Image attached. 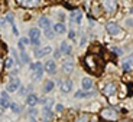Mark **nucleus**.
<instances>
[{
	"label": "nucleus",
	"mask_w": 133,
	"mask_h": 122,
	"mask_svg": "<svg viewBox=\"0 0 133 122\" xmlns=\"http://www.w3.org/2000/svg\"><path fill=\"white\" fill-rule=\"evenodd\" d=\"M71 88H72V80H70V79H65L61 83V91H62L64 93H68L71 91Z\"/></svg>",
	"instance_id": "11"
},
{
	"label": "nucleus",
	"mask_w": 133,
	"mask_h": 122,
	"mask_svg": "<svg viewBox=\"0 0 133 122\" xmlns=\"http://www.w3.org/2000/svg\"><path fill=\"white\" fill-rule=\"evenodd\" d=\"M104 93H106L107 96L114 95V93H116V85H114V83H107L106 88H104Z\"/></svg>",
	"instance_id": "13"
},
{
	"label": "nucleus",
	"mask_w": 133,
	"mask_h": 122,
	"mask_svg": "<svg viewBox=\"0 0 133 122\" xmlns=\"http://www.w3.org/2000/svg\"><path fill=\"white\" fill-rule=\"evenodd\" d=\"M84 63H85V68L90 72H100V68H97V65H98V58L94 56V55H88V56H85V59H84Z\"/></svg>",
	"instance_id": "1"
},
{
	"label": "nucleus",
	"mask_w": 133,
	"mask_h": 122,
	"mask_svg": "<svg viewBox=\"0 0 133 122\" xmlns=\"http://www.w3.org/2000/svg\"><path fill=\"white\" fill-rule=\"evenodd\" d=\"M91 93H85V92H81V91H78V92H75V98H85V96H90Z\"/></svg>",
	"instance_id": "28"
},
{
	"label": "nucleus",
	"mask_w": 133,
	"mask_h": 122,
	"mask_svg": "<svg viewBox=\"0 0 133 122\" xmlns=\"http://www.w3.org/2000/svg\"><path fill=\"white\" fill-rule=\"evenodd\" d=\"M20 56H22V62H23V63H29V56L26 55V52H25V50H22V52H20Z\"/></svg>",
	"instance_id": "26"
},
{
	"label": "nucleus",
	"mask_w": 133,
	"mask_h": 122,
	"mask_svg": "<svg viewBox=\"0 0 133 122\" xmlns=\"http://www.w3.org/2000/svg\"><path fill=\"white\" fill-rule=\"evenodd\" d=\"M39 68H42V63H41V62H35V63L30 65V70H32V72H35V70L39 69Z\"/></svg>",
	"instance_id": "25"
},
{
	"label": "nucleus",
	"mask_w": 133,
	"mask_h": 122,
	"mask_svg": "<svg viewBox=\"0 0 133 122\" xmlns=\"http://www.w3.org/2000/svg\"><path fill=\"white\" fill-rule=\"evenodd\" d=\"M111 50H113V52L116 53V55H122V53H123L120 49H117V47H111Z\"/></svg>",
	"instance_id": "32"
},
{
	"label": "nucleus",
	"mask_w": 133,
	"mask_h": 122,
	"mask_svg": "<svg viewBox=\"0 0 133 122\" xmlns=\"http://www.w3.org/2000/svg\"><path fill=\"white\" fill-rule=\"evenodd\" d=\"M2 68H3V62H2V59H0V70H2Z\"/></svg>",
	"instance_id": "38"
},
{
	"label": "nucleus",
	"mask_w": 133,
	"mask_h": 122,
	"mask_svg": "<svg viewBox=\"0 0 133 122\" xmlns=\"http://www.w3.org/2000/svg\"><path fill=\"white\" fill-rule=\"evenodd\" d=\"M54 86H55V83H54L52 80H48V82L45 83V89L43 91H45V92H51V91L54 89Z\"/></svg>",
	"instance_id": "21"
},
{
	"label": "nucleus",
	"mask_w": 133,
	"mask_h": 122,
	"mask_svg": "<svg viewBox=\"0 0 133 122\" xmlns=\"http://www.w3.org/2000/svg\"><path fill=\"white\" fill-rule=\"evenodd\" d=\"M75 37V32L74 30H70V39H74Z\"/></svg>",
	"instance_id": "34"
},
{
	"label": "nucleus",
	"mask_w": 133,
	"mask_h": 122,
	"mask_svg": "<svg viewBox=\"0 0 133 122\" xmlns=\"http://www.w3.org/2000/svg\"><path fill=\"white\" fill-rule=\"evenodd\" d=\"M19 86H20V80L17 79V78H15V79H12L9 82V85H7V92H16Z\"/></svg>",
	"instance_id": "6"
},
{
	"label": "nucleus",
	"mask_w": 133,
	"mask_h": 122,
	"mask_svg": "<svg viewBox=\"0 0 133 122\" xmlns=\"http://www.w3.org/2000/svg\"><path fill=\"white\" fill-rule=\"evenodd\" d=\"M19 43H22V45H23V46H26V45H29V39H28V37H22V39H20V42Z\"/></svg>",
	"instance_id": "30"
},
{
	"label": "nucleus",
	"mask_w": 133,
	"mask_h": 122,
	"mask_svg": "<svg viewBox=\"0 0 133 122\" xmlns=\"http://www.w3.org/2000/svg\"><path fill=\"white\" fill-rule=\"evenodd\" d=\"M106 30H107L109 35H111V36H119L120 32H122V29H120L119 25L113 23V22H110V23L106 25Z\"/></svg>",
	"instance_id": "2"
},
{
	"label": "nucleus",
	"mask_w": 133,
	"mask_h": 122,
	"mask_svg": "<svg viewBox=\"0 0 133 122\" xmlns=\"http://www.w3.org/2000/svg\"><path fill=\"white\" fill-rule=\"evenodd\" d=\"M42 113H43V116H45L46 119H51V118H52V112L49 111V108H43Z\"/></svg>",
	"instance_id": "23"
},
{
	"label": "nucleus",
	"mask_w": 133,
	"mask_h": 122,
	"mask_svg": "<svg viewBox=\"0 0 133 122\" xmlns=\"http://www.w3.org/2000/svg\"><path fill=\"white\" fill-rule=\"evenodd\" d=\"M10 109H12V112L13 113H19L20 111H19V105H17V103H10Z\"/></svg>",
	"instance_id": "27"
},
{
	"label": "nucleus",
	"mask_w": 133,
	"mask_h": 122,
	"mask_svg": "<svg viewBox=\"0 0 133 122\" xmlns=\"http://www.w3.org/2000/svg\"><path fill=\"white\" fill-rule=\"evenodd\" d=\"M81 85H83V89H85V91H88V89H91L93 88V79L91 78H84L83 80H81Z\"/></svg>",
	"instance_id": "12"
},
{
	"label": "nucleus",
	"mask_w": 133,
	"mask_h": 122,
	"mask_svg": "<svg viewBox=\"0 0 133 122\" xmlns=\"http://www.w3.org/2000/svg\"><path fill=\"white\" fill-rule=\"evenodd\" d=\"M45 36H46L48 39H54V32H51L49 29H45Z\"/></svg>",
	"instance_id": "29"
},
{
	"label": "nucleus",
	"mask_w": 133,
	"mask_h": 122,
	"mask_svg": "<svg viewBox=\"0 0 133 122\" xmlns=\"http://www.w3.org/2000/svg\"><path fill=\"white\" fill-rule=\"evenodd\" d=\"M4 66H6V69H12L13 68V59L12 58H7L6 62H4Z\"/></svg>",
	"instance_id": "24"
},
{
	"label": "nucleus",
	"mask_w": 133,
	"mask_h": 122,
	"mask_svg": "<svg viewBox=\"0 0 133 122\" xmlns=\"http://www.w3.org/2000/svg\"><path fill=\"white\" fill-rule=\"evenodd\" d=\"M38 25H39V27H42V29H49L51 27V20L48 19V17H41L39 22H38Z\"/></svg>",
	"instance_id": "14"
},
{
	"label": "nucleus",
	"mask_w": 133,
	"mask_h": 122,
	"mask_svg": "<svg viewBox=\"0 0 133 122\" xmlns=\"http://www.w3.org/2000/svg\"><path fill=\"white\" fill-rule=\"evenodd\" d=\"M4 19L7 20V22H9V23H13V14H6V17H4Z\"/></svg>",
	"instance_id": "31"
},
{
	"label": "nucleus",
	"mask_w": 133,
	"mask_h": 122,
	"mask_svg": "<svg viewBox=\"0 0 133 122\" xmlns=\"http://www.w3.org/2000/svg\"><path fill=\"white\" fill-rule=\"evenodd\" d=\"M38 102H39V101H38L36 95H33V93H30V95H28V98H26V103H28V105H30V106H35Z\"/></svg>",
	"instance_id": "17"
},
{
	"label": "nucleus",
	"mask_w": 133,
	"mask_h": 122,
	"mask_svg": "<svg viewBox=\"0 0 133 122\" xmlns=\"http://www.w3.org/2000/svg\"><path fill=\"white\" fill-rule=\"evenodd\" d=\"M61 53H64V55H70L71 53V46L68 45L66 42H62L61 43Z\"/></svg>",
	"instance_id": "18"
},
{
	"label": "nucleus",
	"mask_w": 133,
	"mask_h": 122,
	"mask_svg": "<svg viewBox=\"0 0 133 122\" xmlns=\"http://www.w3.org/2000/svg\"><path fill=\"white\" fill-rule=\"evenodd\" d=\"M16 2L23 7H35L36 4H39L41 0H16Z\"/></svg>",
	"instance_id": "9"
},
{
	"label": "nucleus",
	"mask_w": 133,
	"mask_h": 122,
	"mask_svg": "<svg viewBox=\"0 0 133 122\" xmlns=\"http://www.w3.org/2000/svg\"><path fill=\"white\" fill-rule=\"evenodd\" d=\"M101 116L106 119H116V112H114L113 109H103L101 111Z\"/></svg>",
	"instance_id": "10"
},
{
	"label": "nucleus",
	"mask_w": 133,
	"mask_h": 122,
	"mask_svg": "<svg viewBox=\"0 0 133 122\" xmlns=\"http://www.w3.org/2000/svg\"><path fill=\"white\" fill-rule=\"evenodd\" d=\"M71 19L75 22V23H81V19H83V13H81L80 10H74L72 13H71Z\"/></svg>",
	"instance_id": "16"
},
{
	"label": "nucleus",
	"mask_w": 133,
	"mask_h": 122,
	"mask_svg": "<svg viewBox=\"0 0 133 122\" xmlns=\"http://www.w3.org/2000/svg\"><path fill=\"white\" fill-rule=\"evenodd\" d=\"M45 70H46L48 73L55 72V70H57V65H55V62H54V60H48L46 65H45Z\"/></svg>",
	"instance_id": "15"
},
{
	"label": "nucleus",
	"mask_w": 133,
	"mask_h": 122,
	"mask_svg": "<svg viewBox=\"0 0 133 122\" xmlns=\"http://www.w3.org/2000/svg\"><path fill=\"white\" fill-rule=\"evenodd\" d=\"M54 30H55V32L57 33H64L65 32V25H62V23H57L55 25V26H54Z\"/></svg>",
	"instance_id": "19"
},
{
	"label": "nucleus",
	"mask_w": 133,
	"mask_h": 122,
	"mask_svg": "<svg viewBox=\"0 0 133 122\" xmlns=\"http://www.w3.org/2000/svg\"><path fill=\"white\" fill-rule=\"evenodd\" d=\"M55 109H57L58 112H62V111H64V105H61V103H58V105H57V108H55Z\"/></svg>",
	"instance_id": "33"
},
{
	"label": "nucleus",
	"mask_w": 133,
	"mask_h": 122,
	"mask_svg": "<svg viewBox=\"0 0 133 122\" xmlns=\"http://www.w3.org/2000/svg\"><path fill=\"white\" fill-rule=\"evenodd\" d=\"M0 105H2V108H7V106L10 105L9 103V96H2V99H0Z\"/></svg>",
	"instance_id": "20"
},
{
	"label": "nucleus",
	"mask_w": 133,
	"mask_h": 122,
	"mask_svg": "<svg viewBox=\"0 0 133 122\" xmlns=\"http://www.w3.org/2000/svg\"><path fill=\"white\" fill-rule=\"evenodd\" d=\"M59 56H61V50H57V52H55V58L58 59Z\"/></svg>",
	"instance_id": "36"
},
{
	"label": "nucleus",
	"mask_w": 133,
	"mask_h": 122,
	"mask_svg": "<svg viewBox=\"0 0 133 122\" xmlns=\"http://www.w3.org/2000/svg\"><path fill=\"white\" fill-rule=\"evenodd\" d=\"M42 73H43V69H42V68L36 69V70H35V76H33V79H35V80L41 79V78H42Z\"/></svg>",
	"instance_id": "22"
},
{
	"label": "nucleus",
	"mask_w": 133,
	"mask_h": 122,
	"mask_svg": "<svg viewBox=\"0 0 133 122\" xmlns=\"http://www.w3.org/2000/svg\"><path fill=\"white\" fill-rule=\"evenodd\" d=\"M103 6H104L107 13H114L116 12V7H117V3H116V0H104Z\"/></svg>",
	"instance_id": "4"
},
{
	"label": "nucleus",
	"mask_w": 133,
	"mask_h": 122,
	"mask_svg": "<svg viewBox=\"0 0 133 122\" xmlns=\"http://www.w3.org/2000/svg\"><path fill=\"white\" fill-rule=\"evenodd\" d=\"M132 68H133V53L122 62V69L123 70H130Z\"/></svg>",
	"instance_id": "7"
},
{
	"label": "nucleus",
	"mask_w": 133,
	"mask_h": 122,
	"mask_svg": "<svg viewBox=\"0 0 133 122\" xmlns=\"http://www.w3.org/2000/svg\"><path fill=\"white\" fill-rule=\"evenodd\" d=\"M51 52H52V47H51V46H45V47H42V49H36V50H35V56H36V58H43V56H46V55H49Z\"/></svg>",
	"instance_id": "5"
},
{
	"label": "nucleus",
	"mask_w": 133,
	"mask_h": 122,
	"mask_svg": "<svg viewBox=\"0 0 133 122\" xmlns=\"http://www.w3.org/2000/svg\"><path fill=\"white\" fill-rule=\"evenodd\" d=\"M39 37H41V30L33 27V29L29 30V39H30V43H33L35 46L39 45Z\"/></svg>",
	"instance_id": "3"
},
{
	"label": "nucleus",
	"mask_w": 133,
	"mask_h": 122,
	"mask_svg": "<svg viewBox=\"0 0 133 122\" xmlns=\"http://www.w3.org/2000/svg\"><path fill=\"white\" fill-rule=\"evenodd\" d=\"M84 45H85V37H83V39H81V46H84Z\"/></svg>",
	"instance_id": "37"
},
{
	"label": "nucleus",
	"mask_w": 133,
	"mask_h": 122,
	"mask_svg": "<svg viewBox=\"0 0 133 122\" xmlns=\"http://www.w3.org/2000/svg\"><path fill=\"white\" fill-rule=\"evenodd\" d=\"M78 119H80V121H85V119H88V116H87V115H83V116H80Z\"/></svg>",
	"instance_id": "35"
},
{
	"label": "nucleus",
	"mask_w": 133,
	"mask_h": 122,
	"mask_svg": "<svg viewBox=\"0 0 133 122\" xmlns=\"http://www.w3.org/2000/svg\"><path fill=\"white\" fill-rule=\"evenodd\" d=\"M62 70L66 73V75H70V73L72 72V70H74V62H72V59H66L65 62H64Z\"/></svg>",
	"instance_id": "8"
}]
</instances>
